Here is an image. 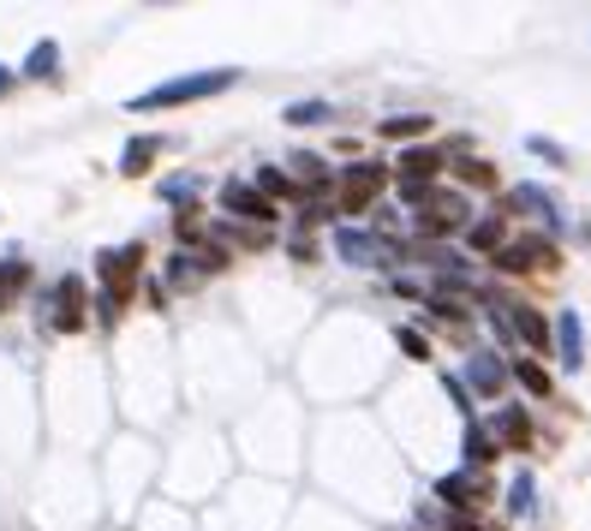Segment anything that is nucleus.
Instances as JSON below:
<instances>
[{"instance_id":"nucleus-1","label":"nucleus","mask_w":591,"mask_h":531,"mask_svg":"<svg viewBox=\"0 0 591 531\" xmlns=\"http://www.w3.org/2000/svg\"><path fill=\"white\" fill-rule=\"evenodd\" d=\"M239 84V72L233 67H216V72H185V79H168V84H156V90H144L132 102V113H156V108H180V102H204V96H221V90H233Z\"/></svg>"},{"instance_id":"nucleus-2","label":"nucleus","mask_w":591,"mask_h":531,"mask_svg":"<svg viewBox=\"0 0 591 531\" xmlns=\"http://www.w3.org/2000/svg\"><path fill=\"white\" fill-rule=\"evenodd\" d=\"M436 496H443L455 514H478V508L490 502V478H484V472H472V466H467V472H448L443 484H436Z\"/></svg>"},{"instance_id":"nucleus-3","label":"nucleus","mask_w":591,"mask_h":531,"mask_svg":"<svg viewBox=\"0 0 591 531\" xmlns=\"http://www.w3.org/2000/svg\"><path fill=\"white\" fill-rule=\"evenodd\" d=\"M335 251H341L347 263H359V269H376V263L395 257V245H388L383 233H364V227H341V233H335Z\"/></svg>"},{"instance_id":"nucleus-4","label":"nucleus","mask_w":591,"mask_h":531,"mask_svg":"<svg viewBox=\"0 0 591 531\" xmlns=\"http://www.w3.org/2000/svg\"><path fill=\"white\" fill-rule=\"evenodd\" d=\"M550 347H556V359L568 364V371H580L586 364V328H580V311H556V323H550Z\"/></svg>"},{"instance_id":"nucleus-5","label":"nucleus","mask_w":591,"mask_h":531,"mask_svg":"<svg viewBox=\"0 0 591 531\" xmlns=\"http://www.w3.org/2000/svg\"><path fill=\"white\" fill-rule=\"evenodd\" d=\"M496 269H514V275H526V269H556V245H550V239H514V245L496 251Z\"/></svg>"},{"instance_id":"nucleus-6","label":"nucleus","mask_w":591,"mask_h":531,"mask_svg":"<svg viewBox=\"0 0 591 531\" xmlns=\"http://www.w3.org/2000/svg\"><path fill=\"white\" fill-rule=\"evenodd\" d=\"M221 209L239 215V221H257V227L275 221V204L257 192V185H245V180H228V185H221Z\"/></svg>"},{"instance_id":"nucleus-7","label":"nucleus","mask_w":591,"mask_h":531,"mask_svg":"<svg viewBox=\"0 0 591 531\" xmlns=\"http://www.w3.org/2000/svg\"><path fill=\"white\" fill-rule=\"evenodd\" d=\"M502 305H508V328L526 340V347H532V352H550V317H544V311L526 305V299H502Z\"/></svg>"},{"instance_id":"nucleus-8","label":"nucleus","mask_w":591,"mask_h":531,"mask_svg":"<svg viewBox=\"0 0 591 531\" xmlns=\"http://www.w3.org/2000/svg\"><path fill=\"white\" fill-rule=\"evenodd\" d=\"M490 436H496V448H532V412L526 407H502L490 412Z\"/></svg>"},{"instance_id":"nucleus-9","label":"nucleus","mask_w":591,"mask_h":531,"mask_svg":"<svg viewBox=\"0 0 591 531\" xmlns=\"http://www.w3.org/2000/svg\"><path fill=\"white\" fill-rule=\"evenodd\" d=\"M137 263H144V245H120V251H102V293H125V281L137 275Z\"/></svg>"},{"instance_id":"nucleus-10","label":"nucleus","mask_w":591,"mask_h":531,"mask_svg":"<svg viewBox=\"0 0 591 531\" xmlns=\"http://www.w3.org/2000/svg\"><path fill=\"white\" fill-rule=\"evenodd\" d=\"M508 209H514V215H538V221L562 227V204L544 192V185H514V192H508Z\"/></svg>"},{"instance_id":"nucleus-11","label":"nucleus","mask_w":591,"mask_h":531,"mask_svg":"<svg viewBox=\"0 0 591 531\" xmlns=\"http://www.w3.org/2000/svg\"><path fill=\"white\" fill-rule=\"evenodd\" d=\"M460 383H472L478 400H496L502 388H508V364H496L490 352H472V364H467V376H460Z\"/></svg>"},{"instance_id":"nucleus-12","label":"nucleus","mask_w":591,"mask_h":531,"mask_svg":"<svg viewBox=\"0 0 591 531\" xmlns=\"http://www.w3.org/2000/svg\"><path fill=\"white\" fill-rule=\"evenodd\" d=\"M376 192H383V168H347L341 173V209H371Z\"/></svg>"},{"instance_id":"nucleus-13","label":"nucleus","mask_w":591,"mask_h":531,"mask_svg":"<svg viewBox=\"0 0 591 531\" xmlns=\"http://www.w3.org/2000/svg\"><path fill=\"white\" fill-rule=\"evenodd\" d=\"M79 323H84V281L67 275V281L55 287V328H79Z\"/></svg>"},{"instance_id":"nucleus-14","label":"nucleus","mask_w":591,"mask_h":531,"mask_svg":"<svg viewBox=\"0 0 591 531\" xmlns=\"http://www.w3.org/2000/svg\"><path fill=\"white\" fill-rule=\"evenodd\" d=\"M490 460H496V436H490V424L467 419V466H472V472H484Z\"/></svg>"},{"instance_id":"nucleus-15","label":"nucleus","mask_w":591,"mask_h":531,"mask_svg":"<svg viewBox=\"0 0 591 531\" xmlns=\"http://www.w3.org/2000/svg\"><path fill=\"white\" fill-rule=\"evenodd\" d=\"M467 245H472V251H502V245H508V221H502V215H484V221H472V227H467Z\"/></svg>"},{"instance_id":"nucleus-16","label":"nucleus","mask_w":591,"mask_h":531,"mask_svg":"<svg viewBox=\"0 0 591 531\" xmlns=\"http://www.w3.org/2000/svg\"><path fill=\"white\" fill-rule=\"evenodd\" d=\"M514 383H520L526 395H538V400H550V395H556V383H550V371H544L538 359H520V364H514Z\"/></svg>"},{"instance_id":"nucleus-17","label":"nucleus","mask_w":591,"mask_h":531,"mask_svg":"<svg viewBox=\"0 0 591 531\" xmlns=\"http://www.w3.org/2000/svg\"><path fill=\"white\" fill-rule=\"evenodd\" d=\"M443 161H448L443 149H407V156H400V180H431Z\"/></svg>"},{"instance_id":"nucleus-18","label":"nucleus","mask_w":591,"mask_h":531,"mask_svg":"<svg viewBox=\"0 0 591 531\" xmlns=\"http://www.w3.org/2000/svg\"><path fill=\"white\" fill-rule=\"evenodd\" d=\"M24 281H31V263H24V257H7V263H0V311H7L12 299L24 293Z\"/></svg>"},{"instance_id":"nucleus-19","label":"nucleus","mask_w":591,"mask_h":531,"mask_svg":"<svg viewBox=\"0 0 591 531\" xmlns=\"http://www.w3.org/2000/svg\"><path fill=\"white\" fill-rule=\"evenodd\" d=\"M532 508H538V484H532V472H514V484H508V514H514V520H526Z\"/></svg>"},{"instance_id":"nucleus-20","label":"nucleus","mask_w":591,"mask_h":531,"mask_svg":"<svg viewBox=\"0 0 591 531\" xmlns=\"http://www.w3.org/2000/svg\"><path fill=\"white\" fill-rule=\"evenodd\" d=\"M60 72V48L55 43H36L31 60H24V79H55Z\"/></svg>"},{"instance_id":"nucleus-21","label":"nucleus","mask_w":591,"mask_h":531,"mask_svg":"<svg viewBox=\"0 0 591 531\" xmlns=\"http://www.w3.org/2000/svg\"><path fill=\"white\" fill-rule=\"evenodd\" d=\"M156 149H161V137H132V144H125V161H120V173H144Z\"/></svg>"},{"instance_id":"nucleus-22","label":"nucleus","mask_w":591,"mask_h":531,"mask_svg":"<svg viewBox=\"0 0 591 531\" xmlns=\"http://www.w3.org/2000/svg\"><path fill=\"white\" fill-rule=\"evenodd\" d=\"M329 102H293V108H287V125H323V120H329Z\"/></svg>"},{"instance_id":"nucleus-23","label":"nucleus","mask_w":591,"mask_h":531,"mask_svg":"<svg viewBox=\"0 0 591 531\" xmlns=\"http://www.w3.org/2000/svg\"><path fill=\"white\" fill-rule=\"evenodd\" d=\"M161 197H168V204H192L197 180H192V173H173V180H161Z\"/></svg>"},{"instance_id":"nucleus-24","label":"nucleus","mask_w":591,"mask_h":531,"mask_svg":"<svg viewBox=\"0 0 591 531\" xmlns=\"http://www.w3.org/2000/svg\"><path fill=\"white\" fill-rule=\"evenodd\" d=\"M383 132L388 137H419V132H431V120H424V113H400V120H383Z\"/></svg>"},{"instance_id":"nucleus-25","label":"nucleus","mask_w":591,"mask_h":531,"mask_svg":"<svg viewBox=\"0 0 591 531\" xmlns=\"http://www.w3.org/2000/svg\"><path fill=\"white\" fill-rule=\"evenodd\" d=\"M400 352H407V359H431V340H424L419 328H400Z\"/></svg>"},{"instance_id":"nucleus-26","label":"nucleus","mask_w":591,"mask_h":531,"mask_svg":"<svg viewBox=\"0 0 591 531\" xmlns=\"http://www.w3.org/2000/svg\"><path fill=\"white\" fill-rule=\"evenodd\" d=\"M455 173H460V180H472V185H490V180H496V173H490V168H484V161H478V156L455 161Z\"/></svg>"},{"instance_id":"nucleus-27","label":"nucleus","mask_w":591,"mask_h":531,"mask_svg":"<svg viewBox=\"0 0 591 531\" xmlns=\"http://www.w3.org/2000/svg\"><path fill=\"white\" fill-rule=\"evenodd\" d=\"M443 395H448V400H455V407L472 419V395H467V383H460V376H443Z\"/></svg>"},{"instance_id":"nucleus-28","label":"nucleus","mask_w":591,"mask_h":531,"mask_svg":"<svg viewBox=\"0 0 591 531\" xmlns=\"http://www.w3.org/2000/svg\"><path fill=\"white\" fill-rule=\"evenodd\" d=\"M526 149H532V156H544V161H556V168L568 161V156H562V144H550V137H526Z\"/></svg>"},{"instance_id":"nucleus-29","label":"nucleus","mask_w":591,"mask_h":531,"mask_svg":"<svg viewBox=\"0 0 591 531\" xmlns=\"http://www.w3.org/2000/svg\"><path fill=\"white\" fill-rule=\"evenodd\" d=\"M448 531H490V526L478 520V514H455V520H448Z\"/></svg>"},{"instance_id":"nucleus-30","label":"nucleus","mask_w":591,"mask_h":531,"mask_svg":"<svg viewBox=\"0 0 591 531\" xmlns=\"http://www.w3.org/2000/svg\"><path fill=\"white\" fill-rule=\"evenodd\" d=\"M12 90V67H0V96H7Z\"/></svg>"}]
</instances>
